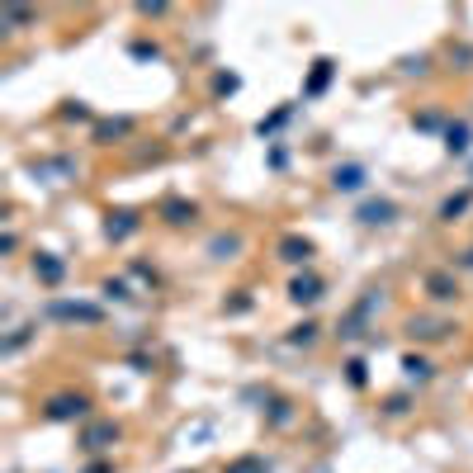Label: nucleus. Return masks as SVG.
Returning <instances> with one entry per match:
<instances>
[{"label":"nucleus","mask_w":473,"mask_h":473,"mask_svg":"<svg viewBox=\"0 0 473 473\" xmlns=\"http://www.w3.org/2000/svg\"><path fill=\"white\" fill-rule=\"evenodd\" d=\"M388 213H393V204H369L364 208V222H388Z\"/></svg>","instance_id":"nucleus-1"},{"label":"nucleus","mask_w":473,"mask_h":473,"mask_svg":"<svg viewBox=\"0 0 473 473\" xmlns=\"http://www.w3.org/2000/svg\"><path fill=\"white\" fill-rule=\"evenodd\" d=\"M294 299H299V303L317 299V280H299V284H294Z\"/></svg>","instance_id":"nucleus-2"},{"label":"nucleus","mask_w":473,"mask_h":473,"mask_svg":"<svg viewBox=\"0 0 473 473\" xmlns=\"http://www.w3.org/2000/svg\"><path fill=\"white\" fill-rule=\"evenodd\" d=\"M336 185H341V189H355V185H360V171H355V166H346V171H336Z\"/></svg>","instance_id":"nucleus-3"},{"label":"nucleus","mask_w":473,"mask_h":473,"mask_svg":"<svg viewBox=\"0 0 473 473\" xmlns=\"http://www.w3.org/2000/svg\"><path fill=\"white\" fill-rule=\"evenodd\" d=\"M284 251H289V261H308V256H313V246H308V241H289Z\"/></svg>","instance_id":"nucleus-4"},{"label":"nucleus","mask_w":473,"mask_h":473,"mask_svg":"<svg viewBox=\"0 0 473 473\" xmlns=\"http://www.w3.org/2000/svg\"><path fill=\"white\" fill-rule=\"evenodd\" d=\"M327 76H331V62H317V71H313V90H322V85H327Z\"/></svg>","instance_id":"nucleus-5"},{"label":"nucleus","mask_w":473,"mask_h":473,"mask_svg":"<svg viewBox=\"0 0 473 473\" xmlns=\"http://www.w3.org/2000/svg\"><path fill=\"white\" fill-rule=\"evenodd\" d=\"M464 208H469V194H459V199H450V204H445V218H455V213H464Z\"/></svg>","instance_id":"nucleus-6"}]
</instances>
